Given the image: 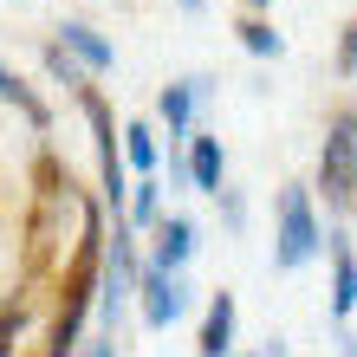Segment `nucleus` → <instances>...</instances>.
I'll list each match as a JSON object with an SVG mask.
<instances>
[{
  "label": "nucleus",
  "instance_id": "412c9836",
  "mask_svg": "<svg viewBox=\"0 0 357 357\" xmlns=\"http://www.w3.org/2000/svg\"><path fill=\"white\" fill-rule=\"evenodd\" d=\"M176 7H182V13H202V7H208V0H176Z\"/></svg>",
  "mask_w": 357,
  "mask_h": 357
},
{
  "label": "nucleus",
  "instance_id": "7ed1b4c3",
  "mask_svg": "<svg viewBox=\"0 0 357 357\" xmlns=\"http://www.w3.org/2000/svg\"><path fill=\"white\" fill-rule=\"evenodd\" d=\"M78 104H85L91 150H98V202L111 208V215H123V208H130V162H123V143H117V117H111V104L98 98V85L78 91Z\"/></svg>",
  "mask_w": 357,
  "mask_h": 357
},
{
  "label": "nucleus",
  "instance_id": "0eeeda50",
  "mask_svg": "<svg viewBox=\"0 0 357 357\" xmlns=\"http://www.w3.org/2000/svg\"><path fill=\"white\" fill-rule=\"evenodd\" d=\"M195 247H202L195 221H188V215H162V221L150 227V247H143V260H150V266H169V273H188Z\"/></svg>",
  "mask_w": 357,
  "mask_h": 357
},
{
  "label": "nucleus",
  "instance_id": "a211bd4d",
  "mask_svg": "<svg viewBox=\"0 0 357 357\" xmlns=\"http://www.w3.org/2000/svg\"><path fill=\"white\" fill-rule=\"evenodd\" d=\"M260 357H292V351H286V338H266V351H260Z\"/></svg>",
  "mask_w": 357,
  "mask_h": 357
},
{
  "label": "nucleus",
  "instance_id": "9b49d317",
  "mask_svg": "<svg viewBox=\"0 0 357 357\" xmlns=\"http://www.w3.org/2000/svg\"><path fill=\"white\" fill-rule=\"evenodd\" d=\"M0 104H13V111L26 117L33 130H46V123H52V111H46V98H39V91L26 85V78H20V72H7V66H0Z\"/></svg>",
  "mask_w": 357,
  "mask_h": 357
},
{
  "label": "nucleus",
  "instance_id": "9d476101",
  "mask_svg": "<svg viewBox=\"0 0 357 357\" xmlns=\"http://www.w3.org/2000/svg\"><path fill=\"white\" fill-rule=\"evenodd\" d=\"M59 46H66L78 66L91 72V78H104V72L117 66V46H111V39H104L98 26H85V20H66V26H59Z\"/></svg>",
  "mask_w": 357,
  "mask_h": 357
},
{
  "label": "nucleus",
  "instance_id": "f03ea898",
  "mask_svg": "<svg viewBox=\"0 0 357 357\" xmlns=\"http://www.w3.org/2000/svg\"><path fill=\"white\" fill-rule=\"evenodd\" d=\"M325 254V221L312 208V182H286L273 195V273H299Z\"/></svg>",
  "mask_w": 357,
  "mask_h": 357
},
{
  "label": "nucleus",
  "instance_id": "6ab92c4d",
  "mask_svg": "<svg viewBox=\"0 0 357 357\" xmlns=\"http://www.w3.org/2000/svg\"><path fill=\"white\" fill-rule=\"evenodd\" d=\"M338 357H357V331H344V338H338Z\"/></svg>",
  "mask_w": 357,
  "mask_h": 357
},
{
  "label": "nucleus",
  "instance_id": "ddd939ff",
  "mask_svg": "<svg viewBox=\"0 0 357 357\" xmlns=\"http://www.w3.org/2000/svg\"><path fill=\"white\" fill-rule=\"evenodd\" d=\"M234 33H241V46L254 52V59H286V33L273 26L266 13H241V26H234Z\"/></svg>",
  "mask_w": 357,
  "mask_h": 357
},
{
  "label": "nucleus",
  "instance_id": "aec40b11",
  "mask_svg": "<svg viewBox=\"0 0 357 357\" xmlns=\"http://www.w3.org/2000/svg\"><path fill=\"white\" fill-rule=\"evenodd\" d=\"M241 7H247V13H266V7H273V0H241Z\"/></svg>",
  "mask_w": 357,
  "mask_h": 357
},
{
  "label": "nucleus",
  "instance_id": "4468645a",
  "mask_svg": "<svg viewBox=\"0 0 357 357\" xmlns=\"http://www.w3.org/2000/svg\"><path fill=\"white\" fill-rule=\"evenodd\" d=\"M156 130H150V123H143V117H130V123H123V162H130V169L137 176H156Z\"/></svg>",
  "mask_w": 357,
  "mask_h": 357
},
{
  "label": "nucleus",
  "instance_id": "2eb2a0df",
  "mask_svg": "<svg viewBox=\"0 0 357 357\" xmlns=\"http://www.w3.org/2000/svg\"><path fill=\"white\" fill-rule=\"evenodd\" d=\"M215 208H221V221H227V234H241V227H247V195H241L234 182H221V188H215Z\"/></svg>",
  "mask_w": 357,
  "mask_h": 357
},
{
  "label": "nucleus",
  "instance_id": "20e7f679",
  "mask_svg": "<svg viewBox=\"0 0 357 357\" xmlns=\"http://www.w3.org/2000/svg\"><path fill=\"white\" fill-rule=\"evenodd\" d=\"M188 305H195V286H188V273H169V266H150L143 260V280H137V312L150 331H169L188 319Z\"/></svg>",
  "mask_w": 357,
  "mask_h": 357
},
{
  "label": "nucleus",
  "instance_id": "f257e3e1",
  "mask_svg": "<svg viewBox=\"0 0 357 357\" xmlns=\"http://www.w3.org/2000/svg\"><path fill=\"white\" fill-rule=\"evenodd\" d=\"M312 195H325V208L338 221H357V104H338L325 117L319 162H312Z\"/></svg>",
  "mask_w": 357,
  "mask_h": 357
},
{
  "label": "nucleus",
  "instance_id": "6e6552de",
  "mask_svg": "<svg viewBox=\"0 0 357 357\" xmlns=\"http://www.w3.org/2000/svg\"><path fill=\"white\" fill-rule=\"evenodd\" d=\"M234 331H241V305H234V292H208V305H202V338L195 351L202 357H234Z\"/></svg>",
  "mask_w": 357,
  "mask_h": 357
},
{
  "label": "nucleus",
  "instance_id": "dca6fc26",
  "mask_svg": "<svg viewBox=\"0 0 357 357\" xmlns=\"http://www.w3.org/2000/svg\"><path fill=\"white\" fill-rule=\"evenodd\" d=\"M338 72H344V78H357V20L338 33Z\"/></svg>",
  "mask_w": 357,
  "mask_h": 357
},
{
  "label": "nucleus",
  "instance_id": "423d86ee",
  "mask_svg": "<svg viewBox=\"0 0 357 357\" xmlns=\"http://www.w3.org/2000/svg\"><path fill=\"white\" fill-rule=\"evenodd\" d=\"M325 266H331V319H351L357 312V247H351V227H325Z\"/></svg>",
  "mask_w": 357,
  "mask_h": 357
},
{
  "label": "nucleus",
  "instance_id": "1a4fd4ad",
  "mask_svg": "<svg viewBox=\"0 0 357 357\" xmlns=\"http://www.w3.org/2000/svg\"><path fill=\"white\" fill-rule=\"evenodd\" d=\"M182 169H188V188H202V195H215V188L227 182V150L215 130H188L182 143Z\"/></svg>",
  "mask_w": 357,
  "mask_h": 357
},
{
  "label": "nucleus",
  "instance_id": "f3484780",
  "mask_svg": "<svg viewBox=\"0 0 357 357\" xmlns=\"http://www.w3.org/2000/svg\"><path fill=\"white\" fill-rule=\"evenodd\" d=\"M78 357H117V338H85V344H78Z\"/></svg>",
  "mask_w": 357,
  "mask_h": 357
},
{
  "label": "nucleus",
  "instance_id": "f8f14e48",
  "mask_svg": "<svg viewBox=\"0 0 357 357\" xmlns=\"http://www.w3.org/2000/svg\"><path fill=\"white\" fill-rule=\"evenodd\" d=\"M162 215H169V208H162V182H156V176H137V182H130V208H123V221H130L137 234H150Z\"/></svg>",
  "mask_w": 357,
  "mask_h": 357
},
{
  "label": "nucleus",
  "instance_id": "39448f33",
  "mask_svg": "<svg viewBox=\"0 0 357 357\" xmlns=\"http://www.w3.org/2000/svg\"><path fill=\"white\" fill-rule=\"evenodd\" d=\"M208 91H215V78H202V72H188V78H176V85H162L156 117H162V130H169V143H188V130H195V111L208 104Z\"/></svg>",
  "mask_w": 357,
  "mask_h": 357
}]
</instances>
